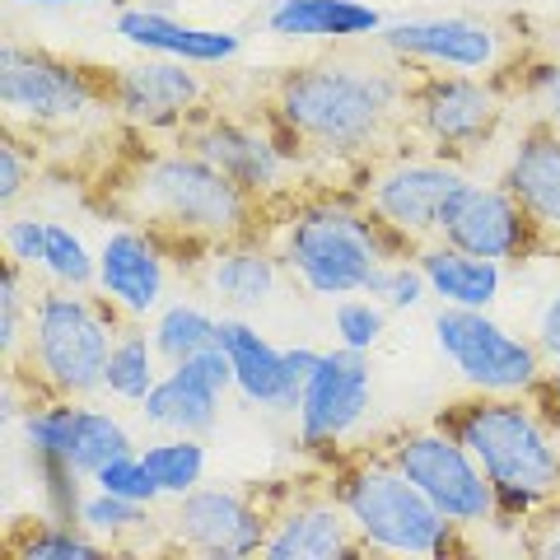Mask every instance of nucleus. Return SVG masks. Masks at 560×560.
I'll use <instances>...</instances> for the list:
<instances>
[{
  "label": "nucleus",
  "instance_id": "20e7f679",
  "mask_svg": "<svg viewBox=\"0 0 560 560\" xmlns=\"http://www.w3.org/2000/svg\"><path fill=\"white\" fill-rule=\"evenodd\" d=\"M481 463L500 495V528H518L537 504L560 495V434L541 420L533 397L467 393L434 411Z\"/></svg>",
  "mask_w": 560,
  "mask_h": 560
},
{
  "label": "nucleus",
  "instance_id": "dca6fc26",
  "mask_svg": "<svg viewBox=\"0 0 560 560\" xmlns=\"http://www.w3.org/2000/svg\"><path fill=\"white\" fill-rule=\"evenodd\" d=\"M20 444L28 448V463H61L75 467L80 477L117 458V453L140 448L131 425L98 397H57L38 393L20 416Z\"/></svg>",
  "mask_w": 560,
  "mask_h": 560
},
{
  "label": "nucleus",
  "instance_id": "412c9836",
  "mask_svg": "<svg viewBox=\"0 0 560 560\" xmlns=\"http://www.w3.org/2000/svg\"><path fill=\"white\" fill-rule=\"evenodd\" d=\"M234 393V364L220 346L191 360L164 364L160 383L140 401V425L154 434H210L220 425L224 397Z\"/></svg>",
  "mask_w": 560,
  "mask_h": 560
},
{
  "label": "nucleus",
  "instance_id": "423d86ee",
  "mask_svg": "<svg viewBox=\"0 0 560 560\" xmlns=\"http://www.w3.org/2000/svg\"><path fill=\"white\" fill-rule=\"evenodd\" d=\"M121 327H127V318L98 290L38 285L28 346L20 364H5V374H20L33 397H103V370H108Z\"/></svg>",
  "mask_w": 560,
  "mask_h": 560
},
{
  "label": "nucleus",
  "instance_id": "7c9ffc66",
  "mask_svg": "<svg viewBox=\"0 0 560 560\" xmlns=\"http://www.w3.org/2000/svg\"><path fill=\"white\" fill-rule=\"evenodd\" d=\"M5 556L10 560H98L108 547L80 523H61L51 514L14 518L5 528Z\"/></svg>",
  "mask_w": 560,
  "mask_h": 560
},
{
  "label": "nucleus",
  "instance_id": "79ce46f5",
  "mask_svg": "<svg viewBox=\"0 0 560 560\" xmlns=\"http://www.w3.org/2000/svg\"><path fill=\"white\" fill-rule=\"evenodd\" d=\"M43 248H47V215H20V210H10V220H5V257L24 261V267L38 276Z\"/></svg>",
  "mask_w": 560,
  "mask_h": 560
},
{
  "label": "nucleus",
  "instance_id": "f3484780",
  "mask_svg": "<svg viewBox=\"0 0 560 560\" xmlns=\"http://www.w3.org/2000/svg\"><path fill=\"white\" fill-rule=\"evenodd\" d=\"M378 51L411 70L500 75L518 61V38L495 20H471V14H411V20H388V28L378 33Z\"/></svg>",
  "mask_w": 560,
  "mask_h": 560
},
{
  "label": "nucleus",
  "instance_id": "39448f33",
  "mask_svg": "<svg viewBox=\"0 0 560 560\" xmlns=\"http://www.w3.org/2000/svg\"><path fill=\"white\" fill-rule=\"evenodd\" d=\"M323 486L341 500L350 528L370 556H463L471 533L444 518L407 471L378 444L350 448L337 463L318 467Z\"/></svg>",
  "mask_w": 560,
  "mask_h": 560
},
{
  "label": "nucleus",
  "instance_id": "2eb2a0df",
  "mask_svg": "<svg viewBox=\"0 0 560 560\" xmlns=\"http://www.w3.org/2000/svg\"><path fill=\"white\" fill-rule=\"evenodd\" d=\"M374 411V364L360 350L331 341L323 350L318 370L308 374L300 407H294V444L318 467L337 463L355 448L364 420Z\"/></svg>",
  "mask_w": 560,
  "mask_h": 560
},
{
  "label": "nucleus",
  "instance_id": "e433bc0d",
  "mask_svg": "<svg viewBox=\"0 0 560 560\" xmlns=\"http://www.w3.org/2000/svg\"><path fill=\"white\" fill-rule=\"evenodd\" d=\"M364 294H374V300L388 313H416V308L430 304V280H425V271H420L416 253H407V257H388V261H383Z\"/></svg>",
  "mask_w": 560,
  "mask_h": 560
},
{
  "label": "nucleus",
  "instance_id": "ddd939ff",
  "mask_svg": "<svg viewBox=\"0 0 560 560\" xmlns=\"http://www.w3.org/2000/svg\"><path fill=\"white\" fill-rule=\"evenodd\" d=\"M160 551L206 556V560H248L267 551L271 537V490L253 486H197L160 504Z\"/></svg>",
  "mask_w": 560,
  "mask_h": 560
},
{
  "label": "nucleus",
  "instance_id": "473e14b6",
  "mask_svg": "<svg viewBox=\"0 0 560 560\" xmlns=\"http://www.w3.org/2000/svg\"><path fill=\"white\" fill-rule=\"evenodd\" d=\"M38 280L43 285H61V290H94L98 248H90V238H84L75 224L47 215V248H43Z\"/></svg>",
  "mask_w": 560,
  "mask_h": 560
},
{
  "label": "nucleus",
  "instance_id": "cd10ccee",
  "mask_svg": "<svg viewBox=\"0 0 560 560\" xmlns=\"http://www.w3.org/2000/svg\"><path fill=\"white\" fill-rule=\"evenodd\" d=\"M80 523L108 551H136V547H154V551H160V533H164L160 504L127 500V495H113V490H98V486H90V495H84Z\"/></svg>",
  "mask_w": 560,
  "mask_h": 560
},
{
  "label": "nucleus",
  "instance_id": "f704fd0d",
  "mask_svg": "<svg viewBox=\"0 0 560 560\" xmlns=\"http://www.w3.org/2000/svg\"><path fill=\"white\" fill-rule=\"evenodd\" d=\"M495 80L514 103H528V117H541L560 131V57H518Z\"/></svg>",
  "mask_w": 560,
  "mask_h": 560
},
{
  "label": "nucleus",
  "instance_id": "0eeeda50",
  "mask_svg": "<svg viewBox=\"0 0 560 560\" xmlns=\"http://www.w3.org/2000/svg\"><path fill=\"white\" fill-rule=\"evenodd\" d=\"M0 113L5 127L33 136L43 145L51 136H70L108 108V70L61 57L47 47L5 43L0 47Z\"/></svg>",
  "mask_w": 560,
  "mask_h": 560
},
{
  "label": "nucleus",
  "instance_id": "c85d7f7f",
  "mask_svg": "<svg viewBox=\"0 0 560 560\" xmlns=\"http://www.w3.org/2000/svg\"><path fill=\"white\" fill-rule=\"evenodd\" d=\"M220 323H224V308L206 304L201 294H183V300H168L145 327L164 364H178V360L201 355L210 346H220Z\"/></svg>",
  "mask_w": 560,
  "mask_h": 560
},
{
  "label": "nucleus",
  "instance_id": "6ab92c4d",
  "mask_svg": "<svg viewBox=\"0 0 560 560\" xmlns=\"http://www.w3.org/2000/svg\"><path fill=\"white\" fill-rule=\"evenodd\" d=\"M220 350L234 364V397L248 401L253 411L267 416H294L308 374L318 370V346H280L261 327H253L243 313H224L220 323Z\"/></svg>",
  "mask_w": 560,
  "mask_h": 560
},
{
  "label": "nucleus",
  "instance_id": "b1692460",
  "mask_svg": "<svg viewBox=\"0 0 560 560\" xmlns=\"http://www.w3.org/2000/svg\"><path fill=\"white\" fill-rule=\"evenodd\" d=\"M495 178L537 220L551 257H560V131L547 127L541 117H528L504 140V160Z\"/></svg>",
  "mask_w": 560,
  "mask_h": 560
},
{
  "label": "nucleus",
  "instance_id": "a878e982",
  "mask_svg": "<svg viewBox=\"0 0 560 560\" xmlns=\"http://www.w3.org/2000/svg\"><path fill=\"white\" fill-rule=\"evenodd\" d=\"M388 20L370 0H267V33L280 43H378Z\"/></svg>",
  "mask_w": 560,
  "mask_h": 560
},
{
  "label": "nucleus",
  "instance_id": "6e6552de",
  "mask_svg": "<svg viewBox=\"0 0 560 560\" xmlns=\"http://www.w3.org/2000/svg\"><path fill=\"white\" fill-rule=\"evenodd\" d=\"M514 98L495 75L467 70H411L407 80V140L471 168L495 150L510 127Z\"/></svg>",
  "mask_w": 560,
  "mask_h": 560
},
{
  "label": "nucleus",
  "instance_id": "f257e3e1",
  "mask_svg": "<svg viewBox=\"0 0 560 560\" xmlns=\"http://www.w3.org/2000/svg\"><path fill=\"white\" fill-rule=\"evenodd\" d=\"M411 66L364 57H318L285 66L261 94L285 140L300 150L313 183H350L355 168L407 140Z\"/></svg>",
  "mask_w": 560,
  "mask_h": 560
},
{
  "label": "nucleus",
  "instance_id": "393cba45",
  "mask_svg": "<svg viewBox=\"0 0 560 560\" xmlns=\"http://www.w3.org/2000/svg\"><path fill=\"white\" fill-rule=\"evenodd\" d=\"M113 38L145 51V57H173L191 66H230L243 57V33L215 28V24H187L160 5H121L113 14Z\"/></svg>",
  "mask_w": 560,
  "mask_h": 560
},
{
  "label": "nucleus",
  "instance_id": "37998d69",
  "mask_svg": "<svg viewBox=\"0 0 560 560\" xmlns=\"http://www.w3.org/2000/svg\"><path fill=\"white\" fill-rule=\"evenodd\" d=\"M533 341L547 360V370H560V280L547 290V300L537 308V323H533Z\"/></svg>",
  "mask_w": 560,
  "mask_h": 560
},
{
  "label": "nucleus",
  "instance_id": "4c0bfd02",
  "mask_svg": "<svg viewBox=\"0 0 560 560\" xmlns=\"http://www.w3.org/2000/svg\"><path fill=\"white\" fill-rule=\"evenodd\" d=\"M33 183H38V140L5 127L0 136V206L14 210Z\"/></svg>",
  "mask_w": 560,
  "mask_h": 560
},
{
  "label": "nucleus",
  "instance_id": "f8f14e48",
  "mask_svg": "<svg viewBox=\"0 0 560 560\" xmlns=\"http://www.w3.org/2000/svg\"><path fill=\"white\" fill-rule=\"evenodd\" d=\"M434 350L467 393H500V397H528L547 378V360L533 341L510 323H500L490 308H434L430 318Z\"/></svg>",
  "mask_w": 560,
  "mask_h": 560
},
{
  "label": "nucleus",
  "instance_id": "1a4fd4ad",
  "mask_svg": "<svg viewBox=\"0 0 560 560\" xmlns=\"http://www.w3.org/2000/svg\"><path fill=\"white\" fill-rule=\"evenodd\" d=\"M178 145L197 150L201 160L215 164L224 178H234L257 206H285L294 191H304L308 164L300 160V150L285 140V131L276 127L267 113H234V108H206L191 127L178 136Z\"/></svg>",
  "mask_w": 560,
  "mask_h": 560
},
{
  "label": "nucleus",
  "instance_id": "9b49d317",
  "mask_svg": "<svg viewBox=\"0 0 560 560\" xmlns=\"http://www.w3.org/2000/svg\"><path fill=\"white\" fill-rule=\"evenodd\" d=\"M378 448L425 490V500L453 518L467 533L500 528V495L486 481L481 463L467 453V444L440 420H420V425H397L378 440Z\"/></svg>",
  "mask_w": 560,
  "mask_h": 560
},
{
  "label": "nucleus",
  "instance_id": "4468645a",
  "mask_svg": "<svg viewBox=\"0 0 560 560\" xmlns=\"http://www.w3.org/2000/svg\"><path fill=\"white\" fill-rule=\"evenodd\" d=\"M108 108L121 131L178 140L206 108H215V84L206 66L140 51V61L108 70Z\"/></svg>",
  "mask_w": 560,
  "mask_h": 560
},
{
  "label": "nucleus",
  "instance_id": "a18cd8bd",
  "mask_svg": "<svg viewBox=\"0 0 560 560\" xmlns=\"http://www.w3.org/2000/svg\"><path fill=\"white\" fill-rule=\"evenodd\" d=\"M24 10H80V5H98V0H14Z\"/></svg>",
  "mask_w": 560,
  "mask_h": 560
},
{
  "label": "nucleus",
  "instance_id": "5701e85b",
  "mask_svg": "<svg viewBox=\"0 0 560 560\" xmlns=\"http://www.w3.org/2000/svg\"><path fill=\"white\" fill-rule=\"evenodd\" d=\"M191 271H197V285L210 304L224 313H243V318L267 308L280 294V285L290 280L267 230L215 243V248H206V257Z\"/></svg>",
  "mask_w": 560,
  "mask_h": 560
},
{
  "label": "nucleus",
  "instance_id": "bb28decb",
  "mask_svg": "<svg viewBox=\"0 0 560 560\" xmlns=\"http://www.w3.org/2000/svg\"><path fill=\"white\" fill-rule=\"evenodd\" d=\"M416 261L430 280V300L444 304V308H495L500 294H504V276H510L504 261L453 248L444 238L420 243Z\"/></svg>",
  "mask_w": 560,
  "mask_h": 560
},
{
  "label": "nucleus",
  "instance_id": "c756f323",
  "mask_svg": "<svg viewBox=\"0 0 560 560\" xmlns=\"http://www.w3.org/2000/svg\"><path fill=\"white\" fill-rule=\"evenodd\" d=\"M164 374V355L154 350V337L145 323H127L113 341L108 370H103V397L117 407H140L150 397V388Z\"/></svg>",
  "mask_w": 560,
  "mask_h": 560
},
{
  "label": "nucleus",
  "instance_id": "ea45409f",
  "mask_svg": "<svg viewBox=\"0 0 560 560\" xmlns=\"http://www.w3.org/2000/svg\"><path fill=\"white\" fill-rule=\"evenodd\" d=\"M98 490H113V495H127V500H145V504H164L160 486H154L145 458H140V448L131 453H117V458L103 463L94 477H90Z\"/></svg>",
  "mask_w": 560,
  "mask_h": 560
},
{
  "label": "nucleus",
  "instance_id": "c03bdc74",
  "mask_svg": "<svg viewBox=\"0 0 560 560\" xmlns=\"http://www.w3.org/2000/svg\"><path fill=\"white\" fill-rule=\"evenodd\" d=\"M528 397H533V407L541 411V420L560 434V370H547V378H541Z\"/></svg>",
  "mask_w": 560,
  "mask_h": 560
},
{
  "label": "nucleus",
  "instance_id": "a211bd4d",
  "mask_svg": "<svg viewBox=\"0 0 560 560\" xmlns=\"http://www.w3.org/2000/svg\"><path fill=\"white\" fill-rule=\"evenodd\" d=\"M440 238L453 248H467L477 257L504 261V267H528V261H551V248L541 238L537 220L523 210L500 178H463V187L448 197L444 206V224Z\"/></svg>",
  "mask_w": 560,
  "mask_h": 560
},
{
  "label": "nucleus",
  "instance_id": "9d476101",
  "mask_svg": "<svg viewBox=\"0 0 560 560\" xmlns=\"http://www.w3.org/2000/svg\"><path fill=\"white\" fill-rule=\"evenodd\" d=\"M463 178H467L463 164L401 140V145L383 150L378 160L355 168L350 187L360 191V201L374 210V220L383 230H388L407 253H416L420 243L440 238L444 206H448L453 191L463 187Z\"/></svg>",
  "mask_w": 560,
  "mask_h": 560
},
{
  "label": "nucleus",
  "instance_id": "aec40b11",
  "mask_svg": "<svg viewBox=\"0 0 560 560\" xmlns=\"http://www.w3.org/2000/svg\"><path fill=\"white\" fill-rule=\"evenodd\" d=\"M173 248L145 230V224L113 220V230L98 238V280L94 290L108 300L127 323H150L168 304Z\"/></svg>",
  "mask_w": 560,
  "mask_h": 560
},
{
  "label": "nucleus",
  "instance_id": "c9c22d12",
  "mask_svg": "<svg viewBox=\"0 0 560 560\" xmlns=\"http://www.w3.org/2000/svg\"><path fill=\"white\" fill-rule=\"evenodd\" d=\"M388 318L393 313L383 308L374 294H346V300H337V308H331V337L346 350L374 355L383 337H388Z\"/></svg>",
  "mask_w": 560,
  "mask_h": 560
},
{
  "label": "nucleus",
  "instance_id": "72a5a7b5",
  "mask_svg": "<svg viewBox=\"0 0 560 560\" xmlns=\"http://www.w3.org/2000/svg\"><path fill=\"white\" fill-rule=\"evenodd\" d=\"M33 300H38V276L24 261L5 257V276H0V360L5 364H20L28 346Z\"/></svg>",
  "mask_w": 560,
  "mask_h": 560
},
{
  "label": "nucleus",
  "instance_id": "a19ab883",
  "mask_svg": "<svg viewBox=\"0 0 560 560\" xmlns=\"http://www.w3.org/2000/svg\"><path fill=\"white\" fill-rule=\"evenodd\" d=\"M518 547L537 556V560H560V495H551L547 504H537V510L518 523Z\"/></svg>",
  "mask_w": 560,
  "mask_h": 560
},
{
  "label": "nucleus",
  "instance_id": "4be33fe9",
  "mask_svg": "<svg viewBox=\"0 0 560 560\" xmlns=\"http://www.w3.org/2000/svg\"><path fill=\"white\" fill-rule=\"evenodd\" d=\"M267 560H346L370 556L350 528L341 500L323 486V477L304 490H271V537Z\"/></svg>",
  "mask_w": 560,
  "mask_h": 560
},
{
  "label": "nucleus",
  "instance_id": "7ed1b4c3",
  "mask_svg": "<svg viewBox=\"0 0 560 560\" xmlns=\"http://www.w3.org/2000/svg\"><path fill=\"white\" fill-rule=\"evenodd\" d=\"M267 234L294 285L331 304L370 290L388 257H407L350 183H308L294 191L285 206L271 210Z\"/></svg>",
  "mask_w": 560,
  "mask_h": 560
},
{
  "label": "nucleus",
  "instance_id": "f03ea898",
  "mask_svg": "<svg viewBox=\"0 0 560 560\" xmlns=\"http://www.w3.org/2000/svg\"><path fill=\"white\" fill-rule=\"evenodd\" d=\"M90 201L108 220L154 230L187 267H197L215 243L261 234L271 224V210L257 206L197 150L178 145V140L154 145L150 136L136 131H127V150L103 164Z\"/></svg>",
  "mask_w": 560,
  "mask_h": 560
},
{
  "label": "nucleus",
  "instance_id": "58836bf2",
  "mask_svg": "<svg viewBox=\"0 0 560 560\" xmlns=\"http://www.w3.org/2000/svg\"><path fill=\"white\" fill-rule=\"evenodd\" d=\"M38 471V495H43V514L61 518V523H80L84 514V495H90V477H80L75 467H61V463H33ZM84 528V523H80Z\"/></svg>",
  "mask_w": 560,
  "mask_h": 560
},
{
  "label": "nucleus",
  "instance_id": "2f4dec72",
  "mask_svg": "<svg viewBox=\"0 0 560 560\" xmlns=\"http://www.w3.org/2000/svg\"><path fill=\"white\" fill-rule=\"evenodd\" d=\"M140 458H145L164 500H178L187 490H197L210 471L206 434H154L150 444H140Z\"/></svg>",
  "mask_w": 560,
  "mask_h": 560
}]
</instances>
